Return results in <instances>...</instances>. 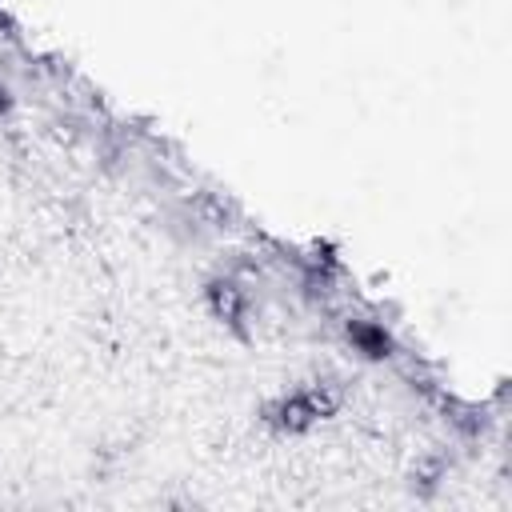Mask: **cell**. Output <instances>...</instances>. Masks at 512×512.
I'll return each instance as SVG.
<instances>
[{
  "label": "cell",
  "mask_w": 512,
  "mask_h": 512,
  "mask_svg": "<svg viewBox=\"0 0 512 512\" xmlns=\"http://www.w3.org/2000/svg\"><path fill=\"white\" fill-rule=\"evenodd\" d=\"M340 404V392L332 384H308V388H296V392H284L276 396L268 408H264V420L276 428V432H308L316 420L332 416Z\"/></svg>",
  "instance_id": "cell-1"
},
{
  "label": "cell",
  "mask_w": 512,
  "mask_h": 512,
  "mask_svg": "<svg viewBox=\"0 0 512 512\" xmlns=\"http://www.w3.org/2000/svg\"><path fill=\"white\" fill-rule=\"evenodd\" d=\"M8 108H12V100H8V88L0 84V112H8Z\"/></svg>",
  "instance_id": "cell-3"
},
{
  "label": "cell",
  "mask_w": 512,
  "mask_h": 512,
  "mask_svg": "<svg viewBox=\"0 0 512 512\" xmlns=\"http://www.w3.org/2000/svg\"><path fill=\"white\" fill-rule=\"evenodd\" d=\"M208 304H212V312H216L220 320L236 324V320L244 316V308H248V296H244V288L232 284V280H212V284H208Z\"/></svg>",
  "instance_id": "cell-2"
}]
</instances>
